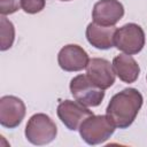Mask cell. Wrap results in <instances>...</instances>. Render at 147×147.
<instances>
[{"instance_id": "6da1fadb", "label": "cell", "mask_w": 147, "mask_h": 147, "mask_svg": "<svg viewBox=\"0 0 147 147\" xmlns=\"http://www.w3.org/2000/svg\"><path fill=\"white\" fill-rule=\"evenodd\" d=\"M142 102V95L138 90L124 88L110 99L106 114L116 127L126 129L134 122Z\"/></svg>"}, {"instance_id": "7a4b0ae2", "label": "cell", "mask_w": 147, "mask_h": 147, "mask_svg": "<svg viewBox=\"0 0 147 147\" xmlns=\"http://www.w3.org/2000/svg\"><path fill=\"white\" fill-rule=\"evenodd\" d=\"M115 124L106 115H91L79 126V134L87 145L107 141L115 132Z\"/></svg>"}, {"instance_id": "3957f363", "label": "cell", "mask_w": 147, "mask_h": 147, "mask_svg": "<svg viewBox=\"0 0 147 147\" xmlns=\"http://www.w3.org/2000/svg\"><path fill=\"white\" fill-rule=\"evenodd\" d=\"M24 133L28 141L32 145L42 146L52 142L56 138L57 127L48 115L39 113L30 117Z\"/></svg>"}, {"instance_id": "277c9868", "label": "cell", "mask_w": 147, "mask_h": 147, "mask_svg": "<svg viewBox=\"0 0 147 147\" xmlns=\"http://www.w3.org/2000/svg\"><path fill=\"white\" fill-rule=\"evenodd\" d=\"M69 87L75 100L85 107H98L105 98V90L94 84L86 74L74 77Z\"/></svg>"}, {"instance_id": "5b68a950", "label": "cell", "mask_w": 147, "mask_h": 147, "mask_svg": "<svg viewBox=\"0 0 147 147\" xmlns=\"http://www.w3.org/2000/svg\"><path fill=\"white\" fill-rule=\"evenodd\" d=\"M115 46L125 54H138L145 46V32L136 23H127L116 30Z\"/></svg>"}, {"instance_id": "8992f818", "label": "cell", "mask_w": 147, "mask_h": 147, "mask_svg": "<svg viewBox=\"0 0 147 147\" xmlns=\"http://www.w3.org/2000/svg\"><path fill=\"white\" fill-rule=\"evenodd\" d=\"M57 116L60 121L71 131L79 130V126L82 123L93 115L92 110L86 108L84 105L79 103L77 100H63L59 103L56 109Z\"/></svg>"}, {"instance_id": "52a82bcc", "label": "cell", "mask_w": 147, "mask_h": 147, "mask_svg": "<svg viewBox=\"0 0 147 147\" xmlns=\"http://www.w3.org/2000/svg\"><path fill=\"white\" fill-rule=\"evenodd\" d=\"M25 113V105L20 98L15 95H5L0 99V124L3 127H17L22 123Z\"/></svg>"}, {"instance_id": "ba28073f", "label": "cell", "mask_w": 147, "mask_h": 147, "mask_svg": "<svg viewBox=\"0 0 147 147\" xmlns=\"http://www.w3.org/2000/svg\"><path fill=\"white\" fill-rule=\"evenodd\" d=\"M124 16V7L118 0H99L92 9L93 22L103 26H114Z\"/></svg>"}, {"instance_id": "9c48e42d", "label": "cell", "mask_w": 147, "mask_h": 147, "mask_svg": "<svg viewBox=\"0 0 147 147\" xmlns=\"http://www.w3.org/2000/svg\"><path fill=\"white\" fill-rule=\"evenodd\" d=\"M85 69L86 75L90 77V79L102 90L109 88L115 83L116 74L113 63H110L106 59L93 57L88 61Z\"/></svg>"}, {"instance_id": "30bf717a", "label": "cell", "mask_w": 147, "mask_h": 147, "mask_svg": "<svg viewBox=\"0 0 147 147\" xmlns=\"http://www.w3.org/2000/svg\"><path fill=\"white\" fill-rule=\"evenodd\" d=\"M90 59L85 49L78 45L69 44L62 47L57 54V63L64 71H80L86 68Z\"/></svg>"}, {"instance_id": "8fae6325", "label": "cell", "mask_w": 147, "mask_h": 147, "mask_svg": "<svg viewBox=\"0 0 147 147\" xmlns=\"http://www.w3.org/2000/svg\"><path fill=\"white\" fill-rule=\"evenodd\" d=\"M116 28L103 26L91 22L86 28V39L87 41L98 49H109L115 46V33Z\"/></svg>"}, {"instance_id": "7c38bea8", "label": "cell", "mask_w": 147, "mask_h": 147, "mask_svg": "<svg viewBox=\"0 0 147 147\" xmlns=\"http://www.w3.org/2000/svg\"><path fill=\"white\" fill-rule=\"evenodd\" d=\"M113 67L116 76L124 83H134L140 74V67L138 62L130 54L116 55L113 60Z\"/></svg>"}, {"instance_id": "4fadbf2b", "label": "cell", "mask_w": 147, "mask_h": 147, "mask_svg": "<svg viewBox=\"0 0 147 147\" xmlns=\"http://www.w3.org/2000/svg\"><path fill=\"white\" fill-rule=\"evenodd\" d=\"M0 49L1 51H7L9 49L15 40V28L14 24L6 17L1 16L0 21Z\"/></svg>"}, {"instance_id": "5bb4252c", "label": "cell", "mask_w": 147, "mask_h": 147, "mask_svg": "<svg viewBox=\"0 0 147 147\" xmlns=\"http://www.w3.org/2000/svg\"><path fill=\"white\" fill-rule=\"evenodd\" d=\"M21 6L25 13L37 14L45 8L46 0H21Z\"/></svg>"}, {"instance_id": "9a60e30c", "label": "cell", "mask_w": 147, "mask_h": 147, "mask_svg": "<svg viewBox=\"0 0 147 147\" xmlns=\"http://www.w3.org/2000/svg\"><path fill=\"white\" fill-rule=\"evenodd\" d=\"M21 0H0V13L1 15H10L20 9Z\"/></svg>"}, {"instance_id": "2e32d148", "label": "cell", "mask_w": 147, "mask_h": 147, "mask_svg": "<svg viewBox=\"0 0 147 147\" xmlns=\"http://www.w3.org/2000/svg\"><path fill=\"white\" fill-rule=\"evenodd\" d=\"M61 1H70V0H61Z\"/></svg>"}, {"instance_id": "e0dca14e", "label": "cell", "mask_w": 147, "mask_h": 147, "mask_svg": "<svg viewBox=\"0 0 147 147\" xmlns=\"http://www.w3.org/2000/svg\"><path fill=\"white\" fill-rule=\"evenodd\" d=\"M146 78H147V77H146Z\"/></svg>"}]
</instances>
